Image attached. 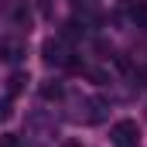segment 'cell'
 Instances as JSON below:
<instances>
[{
	"mask_svg": "<svg viewBox=\"0 0 147 147\" xmlns=\"http://www.w3.org/2000/svg\"><path fill=\"white\" fill-rule=\"evenodd\" d=\"M65 147H82V144H75V140H69V144H65Z\"/></svg>",
	"mask_w": 147,
	"mask_h": 147,
	"instance_id": "cell-11",
	"label": "cell"
},
{
	"mask_svg": "<svg viewBox=\"0 0 147 147\" xmlns=\"http://www.w3.org/2000/svg\"><path fill=\"white\" fill-rule=\"evenodd\" d=\"M14 17H17L21 24H31V10H28V3H17V7H14Z\"/></svg>",
	"mask_w": 147,
	"mask_h": 147,
	"instance_id": "cell-7",
	"label": "cell"
},
{
	"mask_svg": "<svg viewBox=\"0 0 147 147\" xmlns=\"http://www.w3.org/2000/svg\"><path fill=\"white\" fill-rule=\"evenodd\" d=\"M130 17H134L137 24H147V3H144V0H137V3H130Z\"/></svg>",
	"mask_w": 147,
	"mask_h": 147,
	"instance_id": "cell-5",
	"label": "cell"
},
{
	"mask_svg": "<svg viewBox=\"0 0 147 147\" xmlns=\"http://www.w3.org/2000/svg\"><path fill=\"white\" fill-rule=\"evenodd\" d=\"M110 140H113V147H137L140 144V127H137V120H116L110 127Z\"/></svg>",
	"mask_w": 147,
	"mask_h": 147,
	"instance_id": "cell-1",
	"label": "cell"
},
{
	"mask_svg": "<svg viewBox=\"0 0 147 147\" xmlns=\"http://www.w3.org/2000/svg\"><path fill=\"white\" fill-rule=\"evenodd\" d=\"M10 120V99H0V123Z\"/></svg>",
	"mask_w": 147,
	"mask_h": 147,
	"instance_id": "cell-9",
	"label": "cell"
},
{
	"mask_svg": "<svg viewBox=\"0 0 147 147\" xmlns=\"http://www.w3.org/2000/svg\"><path fill=\"white\" fill-rule=\"evenodd\" d=\"M24 82H28V75H24V72H14V75H10V86H7V92H10V96H17V92L24 89Z\"/></svg>",
	"mask_w": 147,
	"mask_h": 147,
	"instance_id": "cell-6",
	"label": "cell"
},
{
	"mask_svg": "<svg viewBox=\"0 0 147 147\" xmlns=\"http://www.w3.org/2000/svg\"><path fill=\"white\" fill-rule=\"evenodd\" d=\"M79 38H82V28H79L75 21L62 24V41H79Z\"/></svg>",
	"mask_w": 147,
	"mask_h": 147,
	"instance_id": "cell-4",
	"label": "cell"
},
{
	"mask_svg": "<svg viewBox=\"0 0 147 147\" xmlns=\"http://www.w3.org/2000/svg\"><path fill=\"white\" fill-rule=\"evenodd\" d=\"M0 147H21V140H17L14 134H3V137H0Z\"/></svg>",
	"mask_w": 147,
	"mask_h": 147,
	"instance_id": "cell-8",
	"label": "cell"
},
{
	"mask_svg": "<svg viewBox=\"0 0 147 147\" xmlns=\"http://www.w3.org/2000/svg\"><path fill=\"white\" fill-rule=\"evenodd\" d=\"M41 51H45V62H48V65H65V58H69V55H65V41H62V38H58V41H55V38H51V41H45V48H41Z\"/></svg>",
	"mask_w": 147,
	"mask_h": 147,
	"instance_id": "cell-2",
	"label": "cell"
},
{
	"mask_svg": "<svg viewBox=\"0 0 147 147\" xmlns=\"http://www.w3.org/2000/svg\"><path fill=\"white\" fill-rule=\"evenodd\" d=\"M89 79H92L96 86H103V82H106V72H99V69H92V72H89Z\"/></svg>",
	"mask_w": 147,
	"mask_h": 147,
	"instance_id": "cell-10",
	"label": "cell"
},
{
	"mask_svg": "<svg viewBox=\"0 0 147 147\" xmlns=\"http://www.w3.org/2000/svg\"><path fill=\"white\" fill-rule=\"evenodd\" d=\"M41 96H45L48 103H55V99L65 96V86H62V82H45V86H41Z\"/></svg>",
	"mask_w": 147,
	"mask_h": 147,
	"instance_id": "cell-3",
	"label": "cell"
}]
</instances>
